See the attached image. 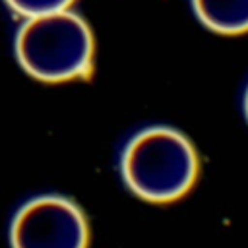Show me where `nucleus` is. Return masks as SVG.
<instances>
[{
	"label": "nucleus",
	"mask_w": 248,
	"mask_h": 248,
	"mask_svg": "<svg viewBox=\"0 0 248 248\" xmlns=\"http://www.w3.org/2000/svg\"><path fill=\"white\" fill-rule=\"evenodd\" d=\"M202 25L219 35L248 33V0H190Z\"/></svg>",
	"instance_id": "4"
},
{
	"label": "nucleus",
	"mask_w": 248,
	"mask_h": 248,
	"mask_svg": "<svg viewBox=\"0 0 248 248\" xmlns=\"http://www.w3.org/2000/svg\"><path fill=\"white\" fill-rule=\"evenodd\" d=\"M4 2L16 14L23 16V17H33V16L68 10L74 0H4Z\"/></svg>",
	"instance_id": "5"
},
{
	"label": "nucleus",
	"mask_w": 248,
	"mask_h": 248,
	"mask_svg": "<svg viewBox=\"0 0 248 248\" xmlns=\"http://www.w3.org/2000/svg\"><path fill=\"white\" fill-rule=\"evenodd\" d=\"M120 172L138 198L151 203H169L194 186L200 159L182 132L170 126H149L128 140Z\"/></svg>",
	"instance_id": "1"
},
{
	"label": "nucleus",
	"mask_w": 248,
	"mask_h": 248,
	"mask_svg": "<svg viewBox=\"0 0 248 248\" xmlns=\"http://www.w3.org/2000/svg\"><path fill=\"white\" fill-rule=\"evenodd\" d=\"M244 114H246V120H248V87H246V93H244Z\"/></svg>",
	"instance_id": "6"
},
{
	"label": "nucleus",
	"mask_w": 248,
	"mask_h": 248,
	"mask_svg": "<svg viewBox=\"0 0 248 248\" xmlns=\"http://www.w3.org/2000/svg\"><path fill=\"white\" fill-rule=\"evenodd\" d=\"M12 248H87L89 227L78 203L39 196L19 207L10 229Z\"/></svg>",
	"instance_id": "3"
},
{
	"label": "nucleus",
	"mask_w": 248,
	"mask_h": 248,
	"mask_svg": "<svg viewBox=\"0 0 248 248\" xmlns=\"http://www.w3.org/2000/svg\"><path fill=\"white\" fill-rule=\"evenodd\" d=\"M16 56L19 66L39 81L87 79L95 56L93 31L70 8L25 17L16 35Z\"/></svg>",
	"instance_id": "2"
}]
</instances>
